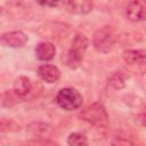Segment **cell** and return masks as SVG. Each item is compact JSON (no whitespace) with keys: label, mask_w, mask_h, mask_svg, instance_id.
<instances>
[{"label":"cell","mask_w":146,"mask_h":146,"mask_svg":"<svg viewBox=\"0 0 146 146\" xmlns=\"http://www.w3.org/2000/svg\"><path fill=\"white\" fill-rule=\"evenodd\" d=\"M119 39V32L111 25H105L98 29L92 36V44L96 50L107 52Z\"/></svg>","instance_id":"obj_2"},{"label":"cell","mask_w":146,"mask_h":146,"mask_svg":"<svg viewBox=\"0 0 146 146\" xmlns=\"http://www.w3.org/2000/svg\"><path fill=\"white\" fill-rule=\"evenodd\" d=\"M82 96L75 88H63L57 92L56 103L59 107L65 111H74L81 107L82 105Z\"/></svg>","instance_id":"obj_4"},{"label":"cell","mask_w":146,"mask_h":146,"mask_svg":"<svg viewBox=\"0 0 146 146\" xmlns=\"http://www.w3.org/2000/svg\"><path fill=\"white\" fill-rule=\"evenodd\" d=\"M125 16L131 22H146V0H135L125 6Z\"/></svg>","instance_id":"obj_5"},{"label":"cell","mask_w":146,"mask_h":146,"mask_svg":"<svg viewBox=\"0 0 146 146\" xmlns=\"http://www.w3.org/2000/svg\"><path fill=\"white\" fill-rule=\"evenodd\" d=\"M112 146H136L130 139L123 137H115L112 139Z\"/></svg>","instance_id":"obj_14"},{"label":"cell","mask_w":146,"mask_h":146,"mask_svg":"<svg viewBox=\"0 0 146 146\" xmlns=\"http://www.w3.org/2000/svg\"><path fill=\"white\" fill-rule=\"evenodd\" d=\"M63 6L71 14L84 15L92 10L94 2L88 0H71V1H64Z\"/></svg>","instance_id":"obj_7"},{"label":"cell","mask_w":146,"mask_h":146,"mask_svg":"<svg viewBox=\"0 0 146 146\" xmlns=\"http://www.w3.org/2000/svg\"><path fill=\"white\" fill-rule=\"evenodd\" d=\"M80 116L82 120L89 122L90 124L97 127V128H105L108 124V115L103 104L100 103H92L84 107Z\"/></svg>","instance_id":"obj_3"},{"label":"cell","mask_w":146,"mask_h":146,"mask_svg":"<svg viewBox=\"0 0 146 146\" xmlns=\"http://www.w3.org/2000/svg\"><path fill=\"white\" fill-rule=\"evenodd\" d=\"M13 91L17 96L18 99H24L27 95L32 91V83L31 80L26 76H19L15 80L13 86Z\"/></svg>","instance_id":"obj_11"},{"label":"cell","mask_w":146,"mask_h":146,"mask_svg":"<svg viewBox=\"0 0 146 146\" xmlns=\"http://www.w3.org/2000/svg\"><path fill=\"white\" fill-rule=\"evenodd\" d=\"M140 121H141V123L146 127V110H144V112L140 114Z\"/></svg>","instance_id":"obj_16"},{"label":"cell","mask_w":146,"mask_h":146,"mask_svg":"<svg viewBox=\"0 0 146 146\" xmlns=\"http://www.w3.org/2000/svg\"><path fill=\"white\" fill-rule=\"evenodd\" d=\"M108 84H111L114 89H122L124 87V78L121 72L113 73L108 79Z\"/></svg>","instance_id":"obj_13"},{"label":"cell","mask_w":146,"mask_h":146,"mask_svg":"<svg viewBox=\"0 0 146 146\" xmlns=\"http://www.w3.org/2000/svg\"><path fill=\"white\" fill-rule=\"evenodd\" d=\"M19 146H32V145H19Z\"/></svg>","instance_id":"obj_18"},{"label":"cell","mask_w":146,"mask_h":146,"mask_svg":"<svg viewBox=\"0 0 146 146\" xmlns=\"http://www.w3.org/2000/svg\"><path fill=\"white\" fill-rule=\"evenodd\" d=\"M27 42V35L22 31H11L2 33L1 35V43L6 47L11 48H19L23 47Z\"/></svg>","instance_id":"obj_6"},{"label":"cell","mask_w":146,"mask_h":146,"mask_svg":"<svg viewBox=\"0 0 146 146\" xmlns=\"http://www.w3.org/2000/svg\"><path fill=\"white\" fill-rule=\"evenodd\" d=\"M38 74L39 76L48 82V83H55L60 79V71L57 66L51 65V64H42L38 68Z\"/></svg>","instance_id":"obj_9"},{"label":"cell","mask_w":146,"mask_h":146,"mask_svg":"<svg viewBox=\"0 0 146 146\" xmlns=\"http://www.w3.org/2000/svg\"><path fill=\"white\" fill-rule=\"evenodd\" d=\"M88 48V39L84 34L81 33H76L75 36L72 40L71 47L68 48V50L63 54V59L65 62V64L71 67V68H76L80 66L84 52Z\"/></svg>","instance_id":"obj_1"},{"label":"cell","mask_w":146,"mask_h":146,"mask_svg":"<svg viewBox=\"0 0 146 146\" xmlns=\"http://www.w3.org/2000/svg\"><path fill=\"white\" fill-rule=\"evenodd\" d=\"M68 146H88V138L80 132H72L67 138Z\"/></svg>","instance_id":"obj_12"},{"label":"cell","mask_w":146,"mask_h":146,"mask_svg":"<svg viewBox=\"0 0 146 146\" xmlns=\"http://www.w3.org/2000/svg\"><path fill=\"white\" fill-rule=\"evenodd\" d=\"M56 55V47L48 41H43L36 44L35 47V56L39 60L48 62L51 60Z\"/></svg>","instance_id":"obj_10"},{"label":"cell","mask_w":146,"mask_h":146,"mask_svg":"<svg viewBox=\"0 0 146 146\" xmlns=\"http://www.w3.org/2000/svg\"><path fill=\"white\" fill-rule=\"evenodd\" d=\"M42 146H59V145L56 144V143H54V141H44Z\"/></svg>","instance_id":"obj_17"},{"label":"cell","mask_w":146,"mask_h":146,"mask_svg":"<svg viewBox=\"0 0 146 146\" xmlns=\"http://www.w3.org/2000/svg\"><path fill=\"white\" fill-rule=\"evenodd\" d=\"M122 58L129 65L146 67V50L128 49L122 52Z\"/></svg>","instance_id":"obj_8"},{"label":"cell","mask_w":146,"mask_h":146,"mask_svg":"<svg viewBox=\"0 0 146 146\" xmlns=\"http://www.w3.org/2000/svg\"><path fill=\"white\" fill-rule=\"evenodd\" d=\"M42 6H48V7H56L59 5V2H49V1H43V2H39Z\"/></svg>","instance_id":"obj_15"}]
</instances>
